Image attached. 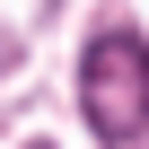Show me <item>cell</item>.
<instances>
[{
  "instance_id": "6da1fadb",
  "label": "cell",
  "mask_w": 149,
  "mask_h": 149,
  "mask_svg": "<svg viewBox=\"0 0 149 149\" xmlns=\"http://www.w3.org/2000/svg\"><path fill=\"white\" fill-rule=\"evenodd\" d=\"M79 105H88V123L105 140H132L149 123V44L132 26H114V35L88 44V61H79Z\"/></svg>"
}]
</instances>
